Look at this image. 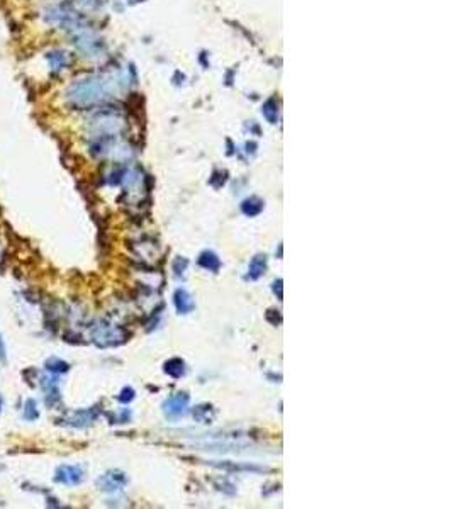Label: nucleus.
<instances>
[{
  "label": "nucleus",
  "instance_id": "nucleus-1",
  "mask_svg": "<svg viewBox=\"0 0 453 509\" xmlns=\"http://www.w3.org/2000/svg\"><path fill=\"white\" fill-rule=\"evenodd\" d=\"M109 94V81L102 76L78 80L68 90V100L76 107H90L104 100Z\"/></svg>",
  "mask_w": 453,
  "mask_h": 509
},
{
  "label": "nucleus",
  "instance_id": "nucleus-2",
  "mask_svg": "<svg viewBox=\"0 0 453 509\" xmlns=\"http://www.w3.org/2000/svg\"><path fill=\"white\" fill-rule=\"evenodd\" d=\"M122 340V331L119 328H114V326H97L94 329V341H97V345L100 346H110L119 343Z\"/></svg>",
  "mask_w": 453,
  "mask_h": 509
},
{
  "label": "nucleus",
  "instance_id": "nucleus-3",
  "mask_svg": "<svg viewBox=\"0 0 453 509\" xmlns=\"http://www.w3.org/2000/svg\"><path fill=\"white\" fill-rule=\"evenodd\" d=\"M81 478H83V470L76 465H61L54 475V480L65 486H76L81 482Z\"/></svg>",
  "mask_w": 453,
  "mask_h": 509
},
{
  "label": "nucleus",
  "instance_id": "nucleus-4",
  "mask_svg": "<svg viewBox=\"0 0 453 509\" xmlns=\"http://www.w3.org/2000/svg\"><path fill=\"white\" fill-rule=\"evenodd\" d=\"M188 404V395L187 394H177V395H173L170 397L166 402H165V412L168 416H172V417H175V416H180L185 412V407Z\"/></svg>",
  "mask_w": 453,
  "mask_h": 509
},
{
  "label": "nucleus",
  "instance_id": "nucleus-5",
  "mask_svg": "<svg viewBox=\"0 0 453 509\" xmlns=\"http://www.w3.org/2000/svg\"><path fill=\"white\" fill-rule=\"evenodd\" d=\"M124 482L126 478L119 472H109L99 478V486L102 487V491H117V489L124 486Z\"/></svg>",
  "mask_w": 453,
  "mask_h": 509
},
{
  "label": "nucleus",
  "instance_id": "nucleus-6",
  "mask_svg": "<svg viewBox=\"0 0 453 509\" xmlns=\"http://www.w3.org/2000/svg\"><path fill=\"white\" fill-rule=\"evenodd\" d=\"M97 417L95 409H87V411H76L73 416L70 417V425L76 428H85L87 425H90Z\"/></svg>",
  "mask_w": 453,
  "mask_h": 509
},
{
  "label": "nucleus",
  "instance_id": "nucleus-7",
  "mask_svg": "<svg viewBox=\"0 0 453 509\" xmlns=\"http://www.w3.org/2000/svg\"><path fill=\"white\" fill-rule=\"evenodd\" d=\"M175 305H177L178 313H182V314L190 313V310L193 309V302H192V299H190V295H188L187 290H183V289L177 290L175 292Z\"/></svg>",
  "mask_w": 453,
  "mask_h": 509
},
{
  "label": "nucleus",
  "instance_id": "nucleus-8",
  "mask_svg": "<svg viewBox=\"0 0 453 509\" xmlns=\"http://www.w3.org/2000/svg\"><path fill=\"white\" fill-rule=\"evenodd\" d=\"M265 268H267V258L262 257V254H260V257H254L251 260V263H249V268H248L249 273H248V277L253 278V280L258 278L260 275H263Z\"/></svg>",
  "mask_w": 453,
  "mask_h": 509
},
{
  "label": "nucleus",
  "instance_id": "nucleus-9",
  "mask_svg": "<svg viewBox=\"0 0 453 509\" xmlns=\"http://www.w3.org/2000/svg\"><path fill=\"white\" fill-rule=\"evenodd\" d=\"M199 263H201L204 268L211 270V272H216V270L219 268V265H221L219 258L212 251H204L201 254V258H199Z\"/></svg>",
  "mask_w": 453,
  "mask_h": 509
},
{
  "label": "nucleus",
  "instance_id": "nucleus-10",
  "mask_svg": "<svg viewBox=\"0 0 453 509\" xmlns=\"http://www.w3.org/2000/svg\"><path fill=\"white\" fill-rule=\"evenodd\" d=\"M165 372L170 377H175V379H178V377H182L183 375V372H185V365H183V361L182 360H178V358H173L170 361H166V365H165Z\"/></svg>",
  "mask_w": 453,
  "mask_h": 509
},
{
  "label": "nucleus",
  "instance_id": "nucleus-11",
  "mask_svg": "<svg viewBox=\"0 0 453 509\" xmlns=\"http://www.w3.org/2000/svg\"><path fill=\"white\" fill-rule=\"evenodd\" d=\"M48 60H49V65L53 70H63V66L68 63V58L63 51H54V53H49L48 54Z\"/></svg>",
  "mask_w": 453,
  "mask_h": 509
},
{
  "label": "nucleus",
  "instance_id": "nucleus-12",
  "mask_svg": "<svg viewBox=\"0 0 453 509\" xmlns=\"http://www.w3.org/2000/svg\"><path fill=\"white\" fill-rule=\"evenodd\" d=\"M44 366L48 369L51 374H63V372L68 370V363L63 360H60V358H49V360H46V363Z\"/></svg>",
  "mask_w": 453,
  "mask_h": 509
},
{
  "label": "nucleus",
  "instance_id": "nucleus-13",
  "mask_svg": "<svg viewBox=\"0 0 453 509\" xmlns=\"http://www.w3.org/2000/svg\"><path fill=\"white\" fill-rule=\"evenodd\" d=\"M263 209V204L258 201V199H248V201L243 202V212L248 214V216H257V214Z\"/></svg>",
  "mask_w": 453,
  "mask_h": 509
},
{
  "label": "nucleus",
  "instance_id": "nucleus-14",
  "mask_svg": "<svg viewBox=\"0 0 453 509\" xmlns=\"http://www.w3.org/2000/svg\"><path fill=\"white\" fill-rule=\"evenodd\" d=\"M39 417V411L36 407V401L34 399H27L25 401V407H24V419L27 421H34Z\"/></svg>",
  "mask_w": 453,
  "mask_h": 509
},
{
  "label": "nucleus",
  "instance_id": "nucleus-15",
  "mask_svg": "<svg viewBox=\"0 0 453 509\" xmlns=\"http://www.w3.org/2000/svg\"><path fill=\"white\" fill-rule=\"evenodd\" d=\"M193 416H195L201 422H207L211 419V406H199L197 409L193 411Z\"/></svg>",
  "mask_w": 453,
  "mask_h": 509
},
{
  "label": "nucleus",
  "instance_id": "nucleus-16",
  "mask_svg": "<svg viewBox=\"0 0 453 509\" xmlns=\"http://www.w3.org/2000/svg\"><path fill=\"white\" fill-rule=\"evenodd\" d=\"M0 360L5 361V345H4L2 336H0Z\"/></svg>",
  "mask_w": 453,
  "mask_h": 509
},
{
  "label": "nucleus",
  "instance_id": "nucleus-17",
  "mask_svg": "<svg viewBox=\"0 0 453 509\" xmlns=\"http://www.w3.org/2000/svg\"><path fill=\"white\" fill-rule=\"evenodd\" d=\"M2 404H4V401H2V397H0V411H2Z\"/></svg>",
  "mask_w": 453,
  "mask_h": 509
},
{
  "label": "nucleus",
  "instance_id": "nucleus-18",
  "mask_svg": "<svg viewBox=\"0 0 453 509\" xmlns=\"http://www.w3.org/2000/svg\"><path fill=\"white\" fill-rule=\"evenodd\" d=\"M0 254H2V251H0Z\"/></svg>",
  "mask_w": 453,
  "mask_h": 509
}]
</instances>
